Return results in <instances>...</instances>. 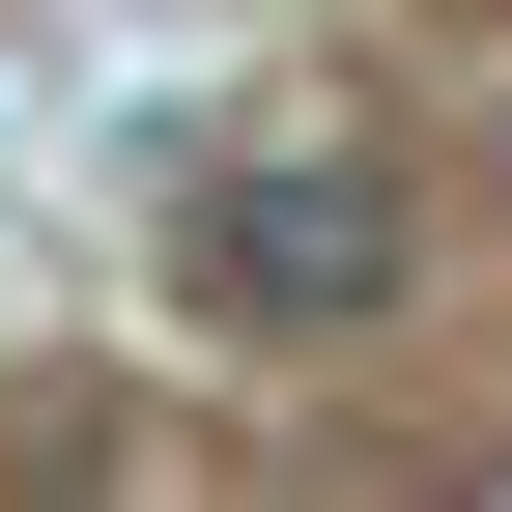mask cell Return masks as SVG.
<instances>
[{"mask_svg": "<svg viewBox=\"0 0 512 512\" xmlns=\"http://www.w3.org/2000/svg\"><path fill=\"white\" fill-rule=\"evenodd\" d=\"M171 285H200L228 342H370V313L427 285V200H399V143H228L200 228H171Z\"/></svg>", "mask_w": 512, "mask_h": 512, "instance_id": "obj_1", "label": "cell"}]
</instances>
